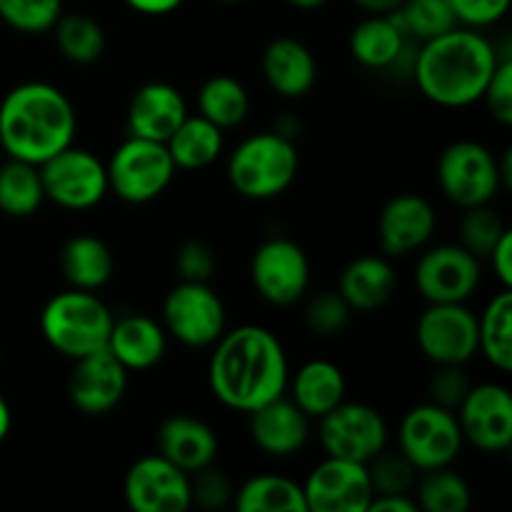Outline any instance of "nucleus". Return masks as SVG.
Segmentation results:
<instances>
[{
	"label": "nucleus",
	"instance_id": "nucleus-1",
	"mask_svg": "<svg viewBox=\"0 0 512 512\" xmlns=\"http://www.w3.org/2000/svg\"><path fill=\"white\" fill-rule=\"evenodd\" d=\"M210 390L230 410L253 413L288 388V358L280 340L263 325L225 330L208 368Z\"/></svg>",
	"mask_w": 512,
	"mask_h": 512
},
{
	"label": "nucleus",
	"instance_id": "nucleus-2",
	"mask_svg": "<svg viewBox=\"0 0 512 512\" xmlns=\"http://www.w3.org/2000/svg\"><path fill=\"white\" fill-rule=\"evenodd\" d=\"M500 60L498 48L478 30L453 28L420 45L410 73L430 103L465 108L483 100Z\"/></svg>",
	"mask_w": 512,
	"mask_h": 512
},
{
	"label": "nucleus",
	"instance_id": "nucleus-3",
	"mask_svg": "<svg viewBox=\"0 0 512 512\" xmlns=\"http://www.w3.org/2000/svg\"><path fill=\"white\" fill-rule=\"evenodd\" d=\"M78 115L60 88L50 83L15 85L0 103V145L8 158L43 165L73 145Z\"/></svg>",
	"mask_w": 512,
	"mask_h": 512
},
{
	"label": "nucleus",
	"instance_id": "nucleus-4",
	"mask_svg": "<svg viewBox=\"0 0 512 512\" xmlns=\"http://www.w3.org/2000/svg\"><path fill=\"white\" fill-rule=\"evenodd\" d=\"M113 313L90 290H65L45 303L40 333L45 343L63 358L78 360L95 350L108 348Z\"/></svg>",
	"mask_w": 512,
	"mask_h": 512
},
{
	"label": "nucleus",
	"instance_id": "nucleus-5",
	"mask_svg": "<svg viewBox=\"0 0 512 512\" xmlns=\"http://www.w3.org/2000/svg\"><path fill=\"white\" fill-rule=\"evenodd\" d=\"M298 150L283 133H258L245 138L228 160V178L243 198L270 200L293 185L298 175Z\"/></svg>",
	"mask_w": 512,
	"mask_h": 512
},
{
	"label": "nucleus",
	"instance_id": "nucleus-6",
	"mask_svg": "<svg viewBox=\"0 0 512 512\" xmlns=\"http://www.w3.org/2000/svg\"><path fill=\"white\" fill-rule=\"evenodd\" d=\"M105 170H108V188L120 200L143 205L165 193L178 168L165 143L130 135L125 143L118 145Z\"/></svg>",
	"mask_w": 512,
	"mask_h": 512
},
{
	"label": "nucleus",
	"instance_id": "nucleus-7",
	"mask_svg": "<svg viewBox=\"0 0 512 512\" xmlns=\"http://www.w3.org/2000/svg\"><path fill=\"white\" fill-rule=\"evenodd\" d=\"M438 183L445 198L460 208L488 205L503 188L500 163L483 143L458 140L438 160Z\"/></svg>",
	"mask_w": 512,
	"mask_h": 512
},
{
	"label": "nucleus",
	"instance_id": "nucleus-8",
	"mask_svg": "<svg viewBox=\"0 0 512 512\" xmlns=\"http://www.w3.org/2000/svg\"><path fill=\"white\" fill-rule=\"evenodd\" d=\"M463 443V433L453 410L433 403H423L410 410L398 428V450L420 473L453 465Z\"/></svg>",
	"mask_w": 512,
	"mask_h": 512
},
{
	"label": "nucleus",
	"instance_id": "nucleus-9",
	"mask_svg": "<svg viewBox=\"0 0 512 512\" xmlns=\"http://www.w3.org/2000/svg\"><path fill=\"white\" fill-rule=\"evenodd\" d=\"M165 333L188 348H210L225 333V305L208 283L180 280L163 300Z\"/></svg>",
	"mask_w": 512,
	"mask_h": 512
},
{
	"label": "nucleus",
	"instance_id": "nucleus-10",
	"mask_svg": "<svg viewBox=\"0 0 512 512\" xmlns=\"http://www.w3.org/2000/svg\"><path fill=\"white\" fill-rule=\"evenodd\" d=\"M40 168L45 198L65 210L95 208L108 193V170L90 150L68 145Z\"/></svg>",
	"mask_w": 512,
	"mask_h": 512
},
{
	"label": "nucleus",
	"instance_id": "nucleus-11",
	"mask_svg": "<svg viewBox=\"0 0 512 512\" xmlns=\"http://www.w3.org/2000/svg\"><path fill=\"white\" fill-rule=\"evenodd\" d=\"M320 445L330 458L368 465L388 448V425L383 415L365 403H340L320 418Z\"/></svg>",
	"mask_w": 512,
	"mask_h": 512
},
{
	"label": "nucleus",
	"instance_id": "nucleus-12",
	"mask_svg": "<svg viewBox=\"0 0 512 512\" xmlns=\"http://www.w3.org/2000/svg\"><path fill=\"white\" fill-rule=\"evenodd\" d=\"M250 280L265 303L285 308L308 293L310 260L293 240L270 238L253 253Z\"/></svg>",
	"mask_w": 512,
	"mask_h": 512
},
{
	"label": "nucleus",
	"instance_id": "nucleus-13",
	"mask_svg": "<svg viewBox=\"0 0 512 512\" xmlns=\"http://www.w3.org/2000/svg\"><path fill=\"white\" fill-rule=\"evenodd\" d=\"M415 338L435 365H465L478 353V315L465 303H430Z\"/></svg>",
	"mask_w": 512,
	"mask_h": 512
},
{
	"label": "nucleus",
	"instance_id": "nucleus-14",
	"mask_svg": "<svg viewBox=\"0 0 512 512\" xmlns=\"http://www.w3.org/2000/svg\"><path fill=\"white\" fill-rule=\"evenodd\" d=\"M123 495L128 508L135 512H185L193 505L190 475L160 453L130 465Z\"/></svg>",
	"mask_w": 512,
	"mask_h": 512
},
{
	"label": "nucleus",
	"instance_id": "nucleus-15",
	"mask_svg": "<svg viewBox=\"0 0 512 512\" xmlns=\"http://www.w3.org/2000/svg\"><path fill=\"white\" fill-rule=\"evenodd\" d=\"M463 440L483 453H503L512 443V395L505 385H470L458 408Z\"/></svg>",
	"mask_w": 512,
	"mask_h": 512
},
{
	"label": "nucleus",
	"instance_id": "nucleus-16",
	"mask_svg": "<svg viewBox=\"0 0 512 512\" xmlns=\"http://www.w3.org/2000/svg\"><path fill=\"white\" fill-rule=\"evenodd\" d=\"M308 512H368L373 500L368 468L343 458H325L303 483Z\"/></svg>",
	"mask_w": 512,
	"mask_h": 512
},
{
	"label": "nucleus",
	"instance_id": "nucleus-17",
	"mask_svg": "<svg viewBox=\"0 0 512 512\" xmlns=\"http://www.w3.org/2000/svg\"><path fill=\"white\" fill-rule=\"evenodd\" d=\"M415 285L428 303H465L480 285V260L463 245H435L418 260Z\"/></svg>",
	"mask_w": 512,
	"mask_h": 512
},
{
	"label": "nucleus",
	"instance_id": "nucleus-18",
	"mask_svg": "<svg viewBox=\"0 0 512 512\" xmlns=\"http://www.w3.org/2000/svg\"><path fill=\"white\" fill-rule=\"evenodd\" d=\"M73 363L75 368L68 380L70 403L85 415H105L118 408L128 390V370L120 360L103 348Z\"/></svg>",
	"mask_w": 512,
	"mask_h": 512
},
{
	"label": "nucleus",
	"instance_id": "nucleus-19",
	"mask_svg": "<svg viewBox=\"0 0 512 512\" xmlns=\"http://www.w3.org/2000/svg\"><path fill=\"white\" fill-rule=\"evenodd\" d=\"M435 208L423 195L403 193L385 203L378 220L380 248L390 258H400L423 248L435 233Z\"/></svg>",
	"mask_w": 512,
	"mask_h": 512
},
{
	"label": "nucleus",
	"instance_id": "nucleus-20",
	"mask_svg": "<svg viewBox=\"0 0 512 512\" xmlns=\"http://www.w3.org/2000/svg\"><path fill=\"white\" fill-rule=\"evenodd\" d=\"M188 118V105L170 83H145L130 98L128 133L135 138L165 143Z\"/></svg>",
	"mask_w": 512,
	"mask_h": 512
},
{
	"label": "nucleus",
	"instance_id": "nucleus-21",
	"mask_svg": "<svg viewBox=\"0 0 512 512\" xmlns=\"http://www.w3.org/2000/svg\"><path fill=\"white\" fill-rule=\"evenodd\" d=\"M250 415V435H253L255 445L263 450L265 455L273 458H290L303 445L308 443L310 435V418L293 403L285 400L283 395L263 408L253 410Z\"/></svg>",
	"mask_w": 512,
	"mask_h": 512
},
{
	"label": "nucleus",
	"instance_id": "nucleus-22",
	"mask_svg": "<svg viewBox=\"0 0 512 512\" xmlns=\"http://www.w3.org/2000/svg\"><path fill=\"white\" fill-rule=\"evenodd\" d=\"M410 35L405 33L395 13L370 15L360 20L350 33V53L363 68L390 70L408 63L413 70V58H408Z\"/></svg>",
	"mask_w": 512,
	"mask_h": 512
},
{
	"label": "nucleus",
	"instance_id": "nucleus-23",
	"mask_svg": "<svg viewBox=\"0 0 512 512\" xmlns=\"http://www.w3.org/2000/svg\"><path fill=\"white\" fill-rule=\"evenodd\" d=\"M158 453L185 473L213 465L218 458V435L208 423L190 415H173L158 428Z\"/></svg>",
	"mask_w": 512,
	"mask_h": 512
},
{
	"label": "nucleus",
	"instance_id": "nucleus-24",
	"mask_svg": "<svg viewBox=\"0 0 512 512\" xmlns=\"http://www.w3.org/2000/svg\"><path fill=\"white\" fill-rule=\"evenodd\" d=\"M168 348V333L148 315H123L113 320L108 335V350L125 370H150L163 360Z\"/></svg>",
	"mask_w": 512,
	"mask_h": 512
},
{
	"label": "nucleus",
	"instance_id": "nucleus-25",
	"mask_svg": "<svg viewBox=\"0 0 512 512\" xmlns=\"http://www.w3.org/2000/svg\"><path fill=\"white\" fill-rule=\"evenodd\" d=\"M263 75L283 98H303L318 80V63L300 40L275 38L263 53Z\"/></svg>",
	"mask_w": 512,
	"mask_h": 512
},
{
	"label": "nucleus",
	"instance_id": "nucleus-26",
	"mask_svg": "<svg viewBox=\"0 0 512 512\" xmlns=\"http://www.w3.org/2000/svg\"><path fill=\"white\" fill-rule=\"evenodd\" d=\"M395 285H398V275H395L388 258L363 255V258H355L353 263L345 265L338 280V293L353 310L370 313V310L383 308L393 298Z\"/></svg>",
	"mask_w": 512,
	"mask_h": 512
},
{
	"label": "nucleus",
	"instance_id": "nucleus-27",
	"mask_svg": "<svg viewBox=\"0 0 512 512\" xmlns=\"http://www.w3.org/2000/svg\"><path fill=\"white\" fill-rule=\"evenodd\" d=\"M343 400L345 375L338 365L330 360H310L298 368L293 378V403L310 420H320Z\"/></svg>",
	"mask_w": 512,
	"mask_h": 512
},
{
	"label": "nucleus",
	"instance_id": "nucleus-28",
	"mask_svg": "<svg viewBox=\"0 0 512 512\" xmlns=\"http://www.w3.org/2000/svg\"><path fill=\"white\" fill-rule=\"evenodd\" d=\"M115 260L108 245L95 235H75L60 250V270L75 290H98L113 278Z\"/></svg>",
	"mask_w": 512,
	"mask_h": 512
},
{
	"label": "nucleus",
	"instance_id": "nucleus-29",
	"mask_svg": "<svg viewBox=\"0 0 512 512\" xmlns=\"http://www.w3.org/2000/svg\"><path fill=\"white\" fill-rule=\"evenodd\" d=\"M175 168L203 170L223 153V130L203 115H188L173 135L165 140Z\"/></svg>",
	"mask_w": 512,
	"mask_h": 512
},
{
	"label": "nucleus",
	"instance_id": "nucleus-30",
	"mask_svg": "<svg viewBox=\"0 0 512 512\" xmlns=\"http://www.w3.org/2000/svg\"><path fill=\"white\" fill-rule=\"evenodd\" d=\"M233 505L238 512H308L303 485L280 475H255L245 480Z\"/></svg>",
	"mask_w": 512,
	"mask_h": 512
},
{
	"label": "nucleus",
	"instance_id": "nucleus-31",
	"mask_svg": "<svg viewBox=\"0 0 512 512\" xmlns=\"http://www.w3.org/2000/svg\"><path fill=\"white\" fill-rule=\"evenodd\" d=\"M478 353L500 373L512 370V293L503 288L478 318Z\"/></svg>",
	"mask_w": 512,
	"mask_h": 512
},
{
	"label": "nucleus",
	"instance_id": "nucleus-32",
	"mask_svg": "<svg viewBox=\"0 0 512 512\" xmlns=\"http://www.w3.org/2000/svg\"><path fill=\"white\" fill-rule=\"evenodd\" d=\"M45 190L40 168L25 160L8 158L0 165V210L10 218H28L43 205Z\"/></svg>",
	"mask_w": 512,
	"mask_h": 512
},
{
	"label": "nucleus",
	"instance_id": "nucleus-33",
	"mask_svg": "<svg viewBox=\"0 0 512 512\" xmlns=\"http://www.w3.org/2000/svg\"><path fill=\"white\" fill-rule=\"evenodd\" d=\"M198 110L220 130L238 128L250 113V95L240 80L230 75H213L200 88Z\"/></svg>",
	"mask_w": 512,
	"mask_h": 512
},
{
	"label": "nucleus",
	"instance_id": "nucleus-34",
	"mask_svg": "<svg viewBox=\"0 0 512 512\" xmlns=\"http://www.w3.org/2000/svg\"><path fill=\"white\" fill-rule=\"evenodd\" d=\"M55 43L63 53L65 60L78 65H90L103 55L105 33L98 20L83 13L60 15L58 23L53 25Z\"/></svg>",
	"mask_w": 512,
	"mask_h": 512
},
{
	"label": "nucleus",
	"instance_id": "nucleus-35",
	"mask_svg": "<svg viewBox=\"0 0 512 512\" xmlns=\"http://www.w3.org/2000/svg\"><path fill=\"white\" fill-rule=\"evenodd\" d=\"M418 510L425 512H465L473 503L470 485L448 468L425 470L418 483Z\"/></svg>",
	"mask_w": 512,
	"mask_h": 512
},
{
	"label": "nucleus",
	"instance_id": "nucleus-36",
	"mask_svg": "<svg viewBox=\"0 0 512 512\" xmlns=\"http://www.w3.org/2000/svg\"><path fill=\"white\" fill-rule=\"evenodd\" d=\"M395 18L400 20L405 33L420 43L458 28V20H455L448 0H405L395 10Z\"/></svg>",
	"mask_w": 512,
	"mask_h": 512
},
{
	"label": "nucleus",
	"instance_id": "nucleus-37",
	"mask_svg": "<svg viewBox=\"0 0 512 512\" xmlns=\"http://www.w3.org/2000/svg\"><path fill=\"white\" fill-rule=\"evenodd\" d=\"M505 233L508 228H505L503 218L490 208V203L465 208L463 220H460V245L478 260L488 258Z\"/></svg>",
	"mask_w": 512,
	"mask_h": 512
},
{
	"label": "nucleus",
	"instance_id": "nucleus-38",
	"mask_svg": "<svg viewBox=\"0 0 512 512\" xmlns=\"http://www.w3.org/2000/svg\"><path fill=\"white\" fill-rule=\"evenodd\" d=\"M63 15V0H0V20L20 33L53 30Z\"/></svg>",
	"mask_w": 512,
	"mask_h": 512
},
{
	"label": "nucleus",
	"instance_id": "nucleus-39",
	"mask_svg": "<svg viewBox=\"0 0 512 512\" xmlns=\"http://www.w3.org/2000/svg\"><path fill=\"white\" fill-rule=\"evenodd\" d=\"M368 478L373 485V495H410L415 485V465L403 453L380 450L368 465Z\"/></svg>",
	"mask_w": 512,
	"mask_h": 512
},
{
	"label": "nucleus",
	"instance_id": "nucleus-40",
	"mask_svg": "<svg viewBox=\"0 0 512 512\" xmlns=\"http://www.w3.org/2000/svg\"><path fill=\"white\" fill-rule=\"evenodd\" d=\"M350 313H353V308L345 303L338 290H320L308 300L305 323L313 333L328 338V335H338L348 325Z\"/></svg>",
	"mask_w": 512,
	"mask_h": 512
},
{
	"label": "nucleus",
	"instance_id": "nucleus-41",
	"mask_svg": "<svg viewBox=\"0 0 512 512\" xmlns=\"http://www.w3.org/2000/svg\"><path fill=\"white\" fill-rule=\"evenodd\" d=\"M470 390V380L463 365H438L428 383V403L440 405L445 410H458Z\"/></svg>",
	"mask_w": 512,
	"mask_h": 512
},
{
	"label": "nucleus",
	"instance_id": "nucleus-42",
	"mask_svg": "<svg viewBox=\"0 0 512 512\" xmlns=\"http://www.w3.org/2000/svg\"><path fill=\"white\" fill-rule=\"evenodd\" d=\"M190 498L205 510H223L233 498V488L218 468L205 465V468L190 473Z\"/></svg>",
	"mask_w": 512,
	"mask_h": 512
},
{
	"label": "nucleus",
	"instance_id": "nucleus-43",
	"mask_svg": "<svg viewBox=\"0 0 512 512\" xmlns=\"http://www.w3.org/2000/svg\"><path fill=\"white\" fill-rule=\"evenodd\" d=\"M218 260L210 245L203 240H188L180 245L178 255H175V270H178L180 280H190V283H210L215 275Z\"/></svg>",
	"mask_w": 512,
	"mask_h": 512
},
{
	"label": "nucleus",
	"instance_id": "nucleus-44",
	"mask_svg": "<svg viewBox=\"0 0 512 512\" xmlns=\"http://www.w3.org/2000/svg\"><path fill=\"white\" fill-rule=\"evenodd\" d=\"M455 20L465 28H488L508 15L512 0H448Z\"/></svg>",
	"mask_w": 512,
	"mask_h": 512
},
{
	"label": "nucleus",
	"instance_id": "nucleus-45",
	"mask_svg": "<svg viewBox=\"0 0 512 512\" xmlns=\"http://www.w3.org/2000/svg\"><path fill=\"white\" fill-rule=\"evenodd\" d=\"M483 100L488 103L490 115L500 125H512V63L510 58H503L485 88Z\"/></svg>",
	"mask_w": 512,
	"mask_h": 512
},
{
	"label": "nucleus",
	"instance_id": "nucleus-46",
	"mask_svg": "<svg viewBox=\"0 0 512 512\" xmlns=\"http://www.w3.org/2000/svg\"><path fill=\"white\" fill-rule=\"evenodd\" d=\"M488 260L493 263L495 275L503 283V288H512V230L498 240V245L493 248V253L488 255Z\"/></svg>",
	"mask_w": 512,
	"mask_h": 512
},
{
	"label": "nucleus",
	"instance_id": "nucleus-47",
	"mask_svg": "<svg viewBox=\"0 0 512 512\" xmlns=\"http://www.w3.org/2000/svg\"><path fill=\"white\" fill-rule=\"evenodd\" d=\"M368 512H418L410 495H373Z\"/></svg>",
	"mask_w": 512,
	"mask_h": 512
},
{
	"label": "nucleus",
	"instance_id": "nucleus-48",
	"mask_svg": "<svg viewBox=\"0 0 512 512\" xmlns=\"http://www.w3.org/2000/svg\"><path fill=\"white\" fill-rule=\"evenodd\" d=\"M128 8L143 15H168L183 5V0H125Z\"/></svg>",
	"mask_w": 512,
	"mask_h": 512
},
{
	"label": "nucleus",
	"instance_id": "nucleus-49",
	"mask_svg": "<svg viewBox=\"0 0 512 512\" xmlns=\"http://www.w3.org/2000/svg\"><path fill=\"white\" fill-rule=\"evenodd\" d=\"M363 10H368L370 15H388L395 13L405 0H355Z\"/></svg>",
	"mask_w": 512,
	"mask_h": 512
},
{
	"label": "nucleus",
	"instance_id": "nucleus-50",
	"mask_svg": "<svg viewBox=\"0 0 512 512\" xmlns=\"http://www.w3.org/2000/svg\"><path fill=\"white\" fill-rule=\"evenodd\" d=\"M10 428H13V413H10V405L8 400L0 395V443H3L5 438H8Z\"/></svg>",
	"mask_w": 512,
	"mask_h": 512
},
{
	"label": "nucleus",
	"instance_id": "nucleus-51",
	"mask_svg": "<svg viewBox=\"0 0 512 512\" xmlns=\"http://www.w3.org/2000/svg\"><path fill=\"white\" fill-rule=\"evenodd\" d=\"M285 3L295 5V8L300 10H313V8H320V5H325L328 0H285Z\"/></svg>",
	"mask_w": 512,
	"mask_h": 512
},
{
	"label": "nucleus",
	"instance_id": "nucleus-52",
	"mask_svg": "<svg viewBox=\"0 0 512 512\" xmlns=\"http://www.w3.org/2000/svg\"><path fill=\"white\" fill-rule=\"evenodd\" d=\"M220 3H243V0H220Z\"/></svg>",
	"mask_w": 512,
	"mask_h": 512
}]
</instances>
